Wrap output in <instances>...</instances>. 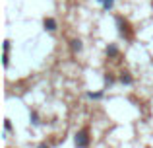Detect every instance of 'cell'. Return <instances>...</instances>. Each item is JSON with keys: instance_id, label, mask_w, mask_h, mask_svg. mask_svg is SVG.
<instances>
[{"instance_id": "cell-12", "label": "cell", "mask_w": 153, "mask_h": 148, "mask_svg": "<svg viewBox=\"0 0 153 148\" xmlns=\"http://www.w3.org/2000/svg\"><path fill=\"white\" fill-rule=\"evenodd\" d=\"M2 62H4V68H8V65H10V55H8V51H4V55H2Z\"/></svg>"}, {"instance_id": "cell-14", "label": "cell", "mask_w": 153, "mask_h": 148, "mask_svg": "<svg viewBox=\"0 0 153 148\" xmlns=\"http://www.w3.org/2000/svg\"><path fill=\"white\" fill-rule=\"evenodd\" d=\"M37 148H51V146L47 144V142H41V144H37Z\"/></svg>"}, {"instance_id": "cell-8", "label": "cell", "mask_w": 153, "mask_h": 148, "mask_svg": "<svg viewBox=\"0 0 153 148\" xmlns=\"http://www.w3.org/2000/svg\"><path fill=\"white\" fill-rule=\"evenodd\" d=\"M87 99H93V101H99V99H103V95H105V92H87Z\"/></svg>"}, {"instance_id": "cell-10", "label": "cell", "mask_w": 153, "mask_h": 148, "mask_svg": "<svg viewBox=\"0 0 153 148\" xmlns=\"http://www.w3.org/2000/svg\"><path fill=\"white\" fill-rule=\"evenodd\" d=\"M103 82H105V88H111L112 84H114V76H112L111 72L103 74Z\"/></svg>"}, {"instance_id": "cell-5", "label": "cell", "mask_w": 153, "mask_h": 148, "mask_svg": "<svg viewBox=\"0 0 153 148\" xmlns=\"http://www.w3.org/2000/svg\"><path fill=\"white\" fill-rule=\"evenodd\" d=\"M118 80H120V84H124V86H132L134 84V78H132V74L128 72V70H122L118 76Z\"/></svg>"}, {"instance_id": "cell-4", "label": "cell", "mask_w": 153, "mask_h": 148, "mask_svg": "<svg viewBox=\"0 0 153 148\" xmlns=\"http://www.w3.org/2000/svg\"><path fill=\"white\" fill-rule=\"evenodd\" d=\"M105 55H107L108 59H116V57L120 55V49L114 45V43H108V45L105 47Z\"/></svg>"}, {"instance_id": "cell-3", "label": "cell", "mask_w": 153, "mask_h": 148, "mask_svg": "<svg viewBox=\"0 0 153 148\" xmlns=\"http://www.w3.org/2000/svg\"><path fill=\"white\" fill-rule=\"evenodd\" d=\"M43 27H45V31H49V33H54V31L58 29V22H56L54 18H45L43 20Z\"/></svg>"}, {"instance_id": "cell-2", "label": "cell", "mask_w": 153, "mask_h": 148, "mask_svg": "<svg viewBox=\"0 0 153 148\" xmlns=\"http://www.w3.org/2000/svg\"><path fill=\"white\" fill-rule=\"evenodd\" d=\"M74 144H76V148H89L91 137H89V129H87V127L79 129L78 133L74 134Z\"/></svg>"}, {"instance_id": "cell-6", "label": "cell", "mask_w": 153, "mask_h": 148, "mask_svg": "<svg viewBox=\"0 0 153 148\" xmlns=\"http://www.w3.org/2000/svg\"><path fill=\"white\" fill-rule=\"evenodd\" d=\"M82 49H83V43H82V39H70V51H72L74 55L82 53Z\"/></svg>"}, {"instance_id": "cell-1", "label": "cell", "mask_w": 153, "mask_h": 148, "mask_svg": "<svg viewBox=\"0 0 153 148\" xmlns=\"http://www.w3.org/2000/svg\"><path fill=\"white\" fill-rule=\"evenodd\" d=\"M116 29H118V35L120 37H124L126 41H130L132 37H134V29H132L130 22H128L126 18H122V16H116Z\"/></svg>"}, {"instance_id": "cell-7", "label": "cell", "mask_w": 153, "mask_h": 148, "mask_svg": "<svg viewBox=\"0 0 153 148\" xmlns=\"http://www.w3.org/2000/svg\"><path fill=\"white\" fill-rule=\"evenodd\" d=\"M29 121H31V125H33V127L41 125V117H39V113H37L35 109H31V111H29Z\"/></svg>"}, {"instance_id": "cell-9", "label": "cell", "mask_w": 153, "mask_h": 148, "mask_svg": "<svg viewBox=\"0 0 153 148\" xmlns=\"http://www.w3.org/2000/svg\"><path fill=\"white\" fill-rule=\"evenodd\" d=\"M97 2L103 6L105 12H108V10H112V8H114V0H97Z\"/></svg>"}, {"instance_id": "cell-13", "label": "cell", "mask_w": 153, "mask_h": 148, "mask_svg": "<svg viewBox=\"0 0 153 148\" xmlns=\"http://www.w3.org/2000/svg\"><path fill=\"white\" fill-rule=\"evenodd\" d=\"M4 51H8V53H10V47H12V41H10V39H4Z\"/></svg>"}, {"instance_id": "cell-11", "label": "cell", "mask_w": 153, "mask_h": 148, "mask_svg": "<svg viewBox=\"0 0 153 148\" xmlns=\"http://www.w3.org/2000/svg\"><path fill=\"white\" fill-rule=\"evenodd\" d=\"M8 133H12V121L10 119H4V134H2V138H6Z\"/></svg>"}]
</instances>
